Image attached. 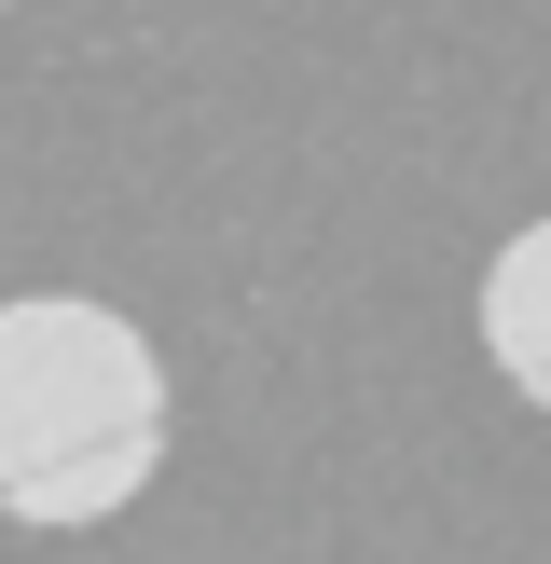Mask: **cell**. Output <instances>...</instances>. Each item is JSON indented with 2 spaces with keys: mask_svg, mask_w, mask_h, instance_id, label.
<instances>
[{
  "mask_svg": "<svg viewBox=\"0 0 551 564\" xmlns=\"http://www.w3.org/2000/svg\"><path fill=\"white\" fill-rule=\"evenodd\" d=\"M0 14H14V0H0Z\"/></svg>",
  "mask_w": 551,
  "mask_h": 564,
  "instance_id": "cell-3",
  "label": "cell"
},
{
  "mask_svg": "<svg viewBox=\"0 0 551 564\" xmlns=\"http://www.w3.org/2000/svg\"><path fill=\"white\" fill-rule=\"evenodd\" d=\"M180 427L165 345L97 290H14L0 303V523L83 538L138 510Z\"/></svg>",
  "mask_w": 551,
  "mask_h": 564,
  "instance_id": "cell-1",
  "label": "cell"
},
{
  "mask_svg": "<svg viewBox=\"0 0 551 564\" xmlns=\"http://www.w3.org/2000/svg\"><path fill=\"white\" fill-rule=\"evenodd\" d=\"M483 358L523 413H551V220H523L483 262Z\"/></svg>",
  "mask_w": 551,
  "mask_h": 564,
  "instance_id": "cell-2",
  "label": "cell"
}]
</instances>
